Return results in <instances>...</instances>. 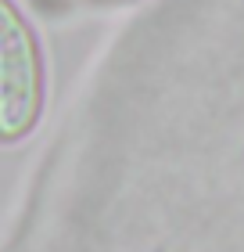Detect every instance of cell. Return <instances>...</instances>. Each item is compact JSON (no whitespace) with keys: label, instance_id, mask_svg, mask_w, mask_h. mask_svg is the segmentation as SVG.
I'll use <instances>...</instances> for the list:
<instances>
[{"label":"cell","instance_id":"cell-1","mask_svg":"<svg viewBox=\"0 0 244 252\" xmlns=\"http://www.w3.org/2000/svg\"><path fill=\"white\" fill-rule=\"evenodd\" d=\"M4 11H7V26H4V105H7V116H15L18 90L32 105V90H36L40 72H36V47H32V36L22 29L15 7L7 4Z\"/></svg>","mask_w":244,"mask_h":252}]
</instances>
